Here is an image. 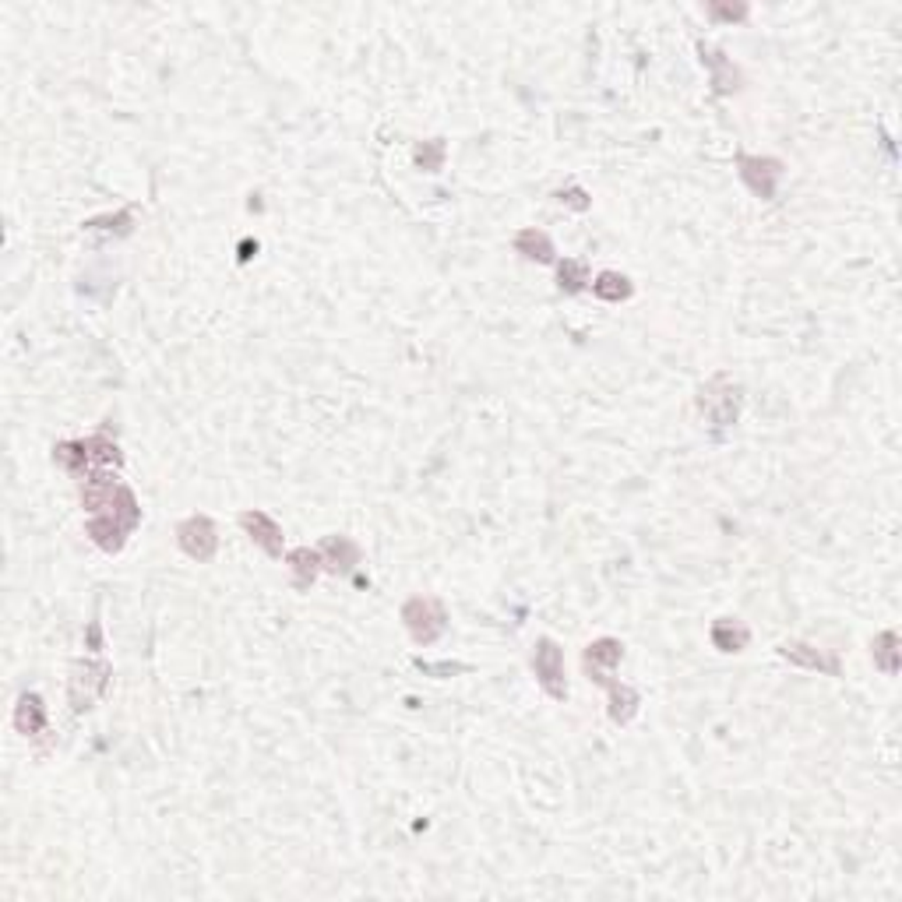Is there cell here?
I'll use <instances>...</instances> for the list:
<instances>
[{"instance_id": "3957f363", "label": "cell", "mask_w": 902, "mask_h": 902, "mask_svg": "<svg viewBox=\"0 0 902 902\" xmlns=\"http://www.w3.org/2000/svg\"><path fill=\"white\" fill-rule=\"evenodd\" d=\"M177 539H180L184 554L195 557V561H208V557L215 554V547H219L215 525H212L204 515H195V518L180 522V525H177Z\"/></svg>"}, {"instance_id": "277c9868", "label": "cell", "mask_w": 902, "mask_h": 902, "mask_svg": "<svg viewBox=\"0 0 902 902\" xmlns=\"http://www.w3.org/2000/svg\"><path fill=\"white\" fill-rule=\"evenodd\" d=\"M737 163H740L744 184H747L758 198H772V195H776V184H779V177H783V163H776V159H754V156H740Z\"/></svg>"}, {"instance_id": "ba28073f", "label": "cell", "mask_w": 902, "mask_h": 902, "mask_svg": "<svg viewBox=\"0 0 902 902\" xmlns=\"http://www.w3.org/2000/svg\"><path fill=\"white\" fill-rule=\"evenodd\" d=\"M321 557H324V564L331 568V571H353V564L360 561V550H356V543L353 539H346V536H331V539H324V547H321Z\"/></svg>"}, {"instance_id": "cb8c5ba5", "label": "cell", "mask_w": 902, "mask_h": 902, "mask_svg": "<svg viewBox=\"0 0 902 902\" xmlns=\"http://www.w3.org/2000/svg\"><path fill=\"white\" fill-rule=\"evenodd\" d=\"M715 18H726V21H737V18H744L747 14V7H719V4H712L708 7Z\"/></svg>"}, {"instance_id": "e0dca14e", "label": "cell", "mask_w": 902, "mask_h": 902, "mask_svg": "<svg viewBox=\"0 0 902 902\" xmlns=\"http://www.w3.org/2000/svg\"><path fill=\"white\" fill-rule=\"evenodd\" d=\"M593 293L600 300H627L631 297V283L624 275H617V272H603L600 279L593 283Z\"/></svg>"}, {"instance_id": "ac0fdd59", "label": "cell", "mask_w": 902, "mask_h": 902, "mask_svg": "<svg viewBox=\"0 0 902 902\" xmlns=\"http://www.w3.org/2000/svg\"><path fill=\"white\" fill-rule=\"evenodd\" d=\"M53 459H57L64 469L78 473V469H85V462L92 459V455H89V441H78V444H57V448H53Z\"/></svg>"}, {"instance_id": "ffe728a7", "label": "cell", "mask_w": 902, "mask_h": 902, "mask_svg": "<svg viewBox=\"0 0 902 902\" xmlns=\"http://www.w3.org/2000/svg\"><path fill=\"white\" fill-rule=\"evenodd\" d=\"M441 159H444V141H427L416 148V166H423L427 173H437L441 170Z\"/></svg>"}, {"instance_id": "9c48e42d", "label": "cell", "mask_w": 902, "mask_h": 902, "mask_svg": "<svg viewBox=\"0 0 902 902\" xmlns=\"http://www.w3.org/2000/svg\"><path fill=\"white\" fill-rule=\"evenodd\" d=\"M515 251L525 254L529 261H539V265L554 261V243H550V236L539 233V229H522V233L515 236Z\"/></svg>"}, {"instance_id": "7402d4cb", "label": "cell", "mask_w": 902, "mask_h": 902, "mask_svg": "<svg viewBox=\"0 0 902 902\" xmlns=\"http://www.w3.org/2000/svg\"><path fill=\"white\" fill-rule=\"evenodd\" d=\"M89 455H92V459H100V462H120L116 444H109L106 437H92V441H89Z\"/></svg>"}, {"instance_id": "5bb4252c", "label": "cell", "mask_w": 902, "mask_h": 902, "mask_svg": "<svg viewBox=\"0 0 902 902\" xmlns=\"http://www.w3.org/2000/svg\"><path fill=\"white\" fill-rule=\"evenodd\" d=\"M747 627L740 624V620H715V627H712V642L722 649V652H740L744 645H747Z\"/></svg>"}, {"instance_id": "8fae6325", "label": "cell", "mask_w": 902, "mask_h": 902, "mask_svg": "<svg viewBox=\"0 0 902 902\" xmlns=\"http://www.w3.org/2000/svg\"><path fill=\"white\" fill-rule=\"evenodd\" d=\"M116 480L113 476H106V473H100V476H92L89 483H85V491H82V504L89 507V511H100V507H109L113 504V498H116Z\"/></svg>"}, {"instance_id": "9a60e30c", "label": "cell", "mask_w": 902, "mask_h": 902, "mask_svg": "<svg viewBox=\"0 0 902 902\" xmlns=\"http://www.w3.org/2000/svg\"><path fill=\"white\" fill-rule=\"evenodd\" d=\"M783 656H786V659H794V663H801V667H810V670H828V674H835V670H839V663H835V659H825L821 652H814L810 645H801V642L783 645Z\"/></svg>"}, {"instance_id": "4fadbf2b", "label": "cell", "mask_w": 902, "mask_h": 902, "mask_svg": "<svg viewBox=\"0 0 902 902\" xmlns=\"http://www.w3.org/2000/svg\"><path fill=\"white\" fill-rule=\"evenodd\" d=\"M324 564V557L317 554V550H307V547H300V550H293L290 554V568H293V586L297 589H307L310 582H314V575H317V568Z\"/></svg>"}, {"instance_id": "30bf717a", "label": "cell", "mask_w": 902, "mask_h": 902, "mask_svg": "<svg viewBox=\"0 0 902 902\" xmlns=\"http://www.w3.org/2000/svg\"><path fill=\"white\" fill-rule=\"evenodd\" d=\"M124 532H127V525L120 522V518H113L109 511L100 515V518H92V525H89V536L100 543L102 550H120V543H124Z\"/></svg>"}, {"instance_id": "44dd1931", "label": "cell", "mask_w": 902, "mask_h": 902, "mask_svg": "<svg viewBox=\"0 0 902 902\" xmlns=\"http://www.w3.org/2000/svg\"><path fill=\"white\" fill-rule=\"evenodd\" d=\"M874 659L882 663V670H889V674H896V631H885L878 642H874Z\"/></svg>"}, {"instance_id": "d6986e66", "label": "cell", "mask_w": 902, "mask_h": 902, "mask_svg": "<svg viewBox=\"0 0 902 902\" xmlns=\"http://www.w3.org/2000/svg\"><path fill=\"white\" fill-rule=\"evenodd\" d=\"M586 283H589V272H586L582 261H564L561 265V290L564 293H579Z\"/></svg>"}, {"instance_id": "d4e9b609", "label": "cell", "mask_w": 902, "mask_h": 902, "mask_svg": "<svg viewBox=\"0 0 902 902\" xmlns=\"http://www.w3.org/2000/svg\"><path fill=\"white\" fill-rule=\"evenodd\" d=\"M561 201H568V204H575V208H589V201H586L582 191H568V198H561Z\"/></svg>"}, {"instance_id": "52a82bcc", "label": "cell", "mask_w": 902, "mask_h": 902, "mask_svg": "<svg viewBox=\"0 0 902 902\" xmlns=\"http://www.w3.org/2000/svg\"><path fill=\"white\" fill-rule=\"evenodd\" d=\"M620 656H624L620 642H613V638H600V642H593V645L586 649V670H589L600 684H610L606 670H613V667L620 663Z\"/></svg>"}, {"instance_id": "603a6c76", "label": "cell", "mask_w": 902, "mask_h": 902, "mask_svg": "<svg viewBox=\"0 0 902 902\" xmlns=\"http://www.w3.org/2000/svg\"><path fill=\"white\" fill-rule=\"evenodd\" d=\"M423 674H441V677H448V674H462V670H469V667H462V663H437V667H430V663H416Z\"/></svg>"}, {"instance_id": "7c38bea8", "label": "cell", "mask_w": 902, "mask_h": 902, "mask_svg": "<svg viewBox=\"0 0 902 902\" xmlns=\"http://www.w3.org/2000/svg\"><path fill=\"white\" fill-rule=\"evenodd\" d=\"M14 722H18V730H21V733H28V737L43 733V726H46V712H43V702H39L36 695H21V702H18V712H14Z\"/></svg>"}, {"instance_id": "6da1fadb", "label": "cell", "mask_w": 902, "mask_h": 902, "mask_svg": "<svg viewBox=\"0 0 902 902\" xmlns=\"http://www.w3.org/2000/svg\"><path fill=\"white\" fill-rule=\"evenodd\" d=\"M402 620H405V627L412 631V638H416L419 645H430V642L444 631V606L437 600L416 596V600H409L402 606Z\"/></svg>"}, {"instance_id": "2e32d148", "label": "cell", "mask_w": 902, "mask_h": 902, "mask_svg": "<svg viewBox=\"0 0 902 902\" xmlns=\"http://www.w3.org/2000/svg\"><path fill=\"white\" fill-rule=\"evenodd\" d=\"M635 708H638V695L631 688H620V684L610 681V715H613V722H627L635 715Z\"/></svg>"}, {"instance_id": "5b68a950", "label": "cell", "mask_w": 902, "mask_h": 902, "mask_svg": "<svg viewBox=\"0 0 902 902\" xmlns=\"http://www.w3.org/2000/svg\"><path fill=\"white\" fill-rule=\"evenodd\" d=\"M106 674L109 667L106 663H78L75 667V677H71V702L75 708H89V702L106 688Z\"/></svg>"}, {"instance_id": "8992f818", "label": "cell", "mask_w": 902, "mask_h": 902, "mask_svg": "<svg viewBox=\"0 0 902 902\" xmlns=\"http://www.w3.org/2000/svg\"><path fill=\"white\" fill-rule=\"evenodd\" d=\"M240 525H243L272 557L283 554V529H279L265 511H243V515H240Z\"/></svg>"}, {"instance_id": "7a4b0ae2", "label": "cell", "mask_w": 902, "mask_h": 902, "mask_svg": "<svg viewBox=\"0 0 902 902\" xmlns=\"http://www.w3.org/2000/svg\"><path fill=\"white\" fill-rule=\"evenodd\" d=\"M532 667H536V677H539V684H543V691L550 695V698H568V684H564V656H561V649L550 642V638H543L539 645H536V656H532Z\"/></svg>"}]
</instances>
